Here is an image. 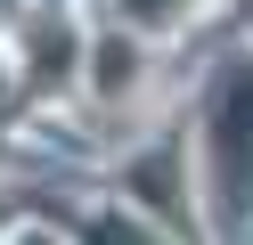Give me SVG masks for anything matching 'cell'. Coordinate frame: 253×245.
<instances>
[{
    "label": "cell",
    "mask_w": 253,
    "mask_h": 245,
    "mask_svg": "<svg viewBox=\"0 0 253 245\" xmlns=\"http://www.w3.org/2000/svg\"><path fill=\"white\" fill-rule=\"evenodd\" d=\"M204 155H212L220 196L245 204L253 196V57H237L204 98Z\"/></svg>",
    "instance_id": "6da1fadb"
},
{
    "label": "cell",
    "mask_w": 253,
    "mask_h": 245,
    "mask_svg": "<svg viewBox=\"0 0 253 245\" xmlns=\"http://www.w3.org/2000/svg\"><path fill=\"white\" fill-rule=\"evenodd\" d=\"M90 90L106 98V106H123V98L139 90V33H106L98 57H90Z\"/></svg>",
    "instance_id": "7a4b0ae2"
},
{
    "label": "cell",
    "mask_w": 253,
    "mask_h": 245,
    "mask_svg": "<svg viewBox=\"0 0 253 245\" xmlns=\"http://www.w3.org/2000/svg\"><path fill=\"white\" fill-rule=\"evenodd\" d=\"M115 8H123V25H131V33H171L196 0H115Z\"/></svg>",
    "instance_id": "3957f363"
},
{
    "label": "cell",
    "mask_w": 253,
    "mask_h": 245,
    "mask_svg": "<svg viewBox=\"0 0 253 245\" xmlns=\"http://www.w3.org/2000/svg\"><path fill=\"white\" fill-rule=\"evenodd\" d=\"M82 245H164V237L139 229V221H123V212H98V221L82 229Z\"/></svg>",
    "instance_id": "277c9868"
}]
</instances>
